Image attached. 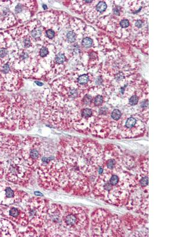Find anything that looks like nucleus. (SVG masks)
Listing matches in <instances>:
<instances>
[{
  "label": "nucleus",
  "instance_id": "1",
  "mask_svg": "<svg viewBox=\"0 0 177 237\" xmlns=\"http://www.w3.org/2000/svg\"><path fill=\"white\" fill-rule=\"evenodd\" d=\"M125 167L114 172L99 175L93 186L92 193L108 204L125 206L132 193L138 187L136 176Z\"/></svg>",
  "mask_w": 177,
  "mask_h": 237
},
{
  "label": "nucleus",
  "instance_id": "2",
  "mask_svg": "<svg viewBox=\"0 0 177 237\" xmlns=\"http://www.w3.org/2000/svg\"><path fill=\"white\" fill-rule=\"evenodd\" d=\"M91 236L123 237L125 232L121 218L105 209H98L91 215Z\"/></svg>",
  "mask_w": 177,
  "mask_h": 237
},
{
  "label": "nucleus",
  "instance_id": "3",
  "mask_svg": "<svg viewBox=\"0 0 177 237\" xmlns=\"http://www.w3.org/2000/svg\"><path fill=\"white\" fill-rule=\"evenodd\" d=\"M63 224L69 237H85L87 235L90 219L83 207L71 206L65 209L63 216Z\"/></svg>",
  "mask_w": 177,
  "mask_h": 237
},
{
  "label": "nucleus",
  "instance_id": "4",
  "mask_svg": "<svg viewBox=\"0 0 177 237\" xmlns=\"http://www.w3.org/2000/svg\"><path fill=\"white\" fill-rule=\"evenodd\" d=\"M33 170L18 154L13 158L5 160L4 178L14 185L23 187L29 186Z\"/></svg>",
  "mask_w": 177,
  "mask_h": 237
},
{
  "label": "nucleus",
  "instance_id": "5",
  "mask_svg": "<svg viewBox=\"0 0 177 237\" xmlns=\"http://www.w3.org/2000/svg\"><path fill=\"white\" fill-rule=\"evenodd\" d=\"M46 145L47 142L36 137L27 136L22 139L19 154L34 172H35L40 159L44 152Z\"/></svg>",
  "mask_w": 177,
  "mask_h": 237
},
{
  "label": "nucleus",
  "instance_id": "6",
  "mask_svg": "<svg viewBox=\"0 0 177 237\" xmlns=\"http://www.w3.org/2000/svg\"><path fill=\"white\" fill-rule=\"evenodd\" d=\"M65 170L67 179L62 189L76 196H87L92 193V183L85 174L79 170L66 168Z\"/></svg>",
  "mask_w": 177,
  "mask_h": 237
},
{
  "label": "nucleus",
  "instance_id": "7",
  "mask_svg": "<svg viewBox=\"0 0 177 237\" xmlns=\"http://www.w3.org/2000/svg\"><path fill=\"white\" fill-rule=\"evenodd\" d=\"M65 209L59 204L52 203L48 206L46 219L41 231L44 236H66L63 224V216Z\"/></svg>",
  "mask_w": 177,
  "mask_h": 237
},
{
  "label": "nucleus",
  "instance_id": "8",
  "mask_svg": "<svg viewBox=\"0 0 177 237\" xmlns=\"http://www.w3.org/2000/svg\"><path fill=\"white\" fill-rule=\"evenodd\" d=\"M49 205L46 200L34 197L28 199L24 211L28 217L29 224L34 228H43Z\"/></svg>",
  "mask_w": 177,
  "mask_h": 237
},
{
  "label": "nucleus",
  "instance_id": "9",
  "mask_svg": "<svg viewBox=\"0 0 177 237\" xmlns=\"http://www.w3.org/2000/svg\"><path fill=\"white\" fill-rule=\"evenodd\" d=\"M103 159L102 165L103 173L117 171L123 167V154L119 147L106 144L103 147Z\"/></svg>",
  "mask_w": 177,
  "mask_h": 237
},
{
  "label": "nucleus",
  "instance_id": "10",
  "mask_svg": "<svg viewBox=\"0 0 177 237\" xmlns=\"http://www.w3.org/2000/svg\"><path fill=\"white\" fill-rule=\"evenodd\" d=\"M28 194L7 181H0V207L14 205L28 199Z\"/></svg>",
  "mask_w": 177,
  "mask_h": 237
},
{
  "label": "nucleus",
  "instance_id": "11",
  "mask_svg": "<svg viewBox=\"0 0 177 237\" xmlns=\"http://www.w3.org/2000/svg\"><path fill=\"white\" fill-rule=\"evenodd\" d=\"M22 140L18 136L0 132V157L13 158L21 148Z\"/></svg>",
  "mask_w": 177,
  "mask_h": 237
},
{
  "label": "nucleus",
  "instance_id": "12",
  "mask_svg": "<svg viewBox=\"0 0 177 237\" xmlns=\"http://www.w3.org/2000/svg\"><path fill=\"white\" fill-rule=\"evenodd\" d=\"M1 213L5 218L23 227H26L29 224L24 209H23L14 205L2 208Z\"/></svg>",
  "mask_w": 177,
  "mask_h": 237
},
{
  "label": "nucleus",
  "instance_id": "13",
  "mask_svg": "<svg viewBox=\"0 0 177 237\" xmlns=\"http://www.w3.org/2000/svg\"><path fill=\"white\" fill-rule=\"evenodd\" d=\"M11 1H0V29L10 28L18 22L11 9Z\"/></svg>",
  "mask_w": 177,
  "mask_h": 237
},
{
  "label": "nucleus",
  "instance_id": "14",
  "mask_svg": "<svg viewBox=\"0 0 177 237\" xmlns=\"http://www.w3.org/2000/svg\"><path fill=\"white\" fill-rule=\"evenodd\" d=\"M122 225L128 231L135 232V231L138 229L140 227H144L146 225V221L142 218L135 217L130 214H126L121 218ZM133 234L132 235V236Z\"/></svg>",
  "mask_w": 177,
  "mask_h": 237
},
{
  "label": "nucleus",
  "instance_id": "15",
  "mask_svg": "<svg viewBox=\"0 0 177 237\" xmlns=\"http://www.w3.org/2000/svg\"><path fill=\"white\" fill-rule=\"evenodd\" d=\"M1 222L2 223V233H8V236L17 235L16 234L17 232L13 228V227L10 222L7 219H1Z\"/></svg>",
  "mask_w": 177,
  "mask_h": 237
},
{
  "label": "nucleus",
  "instance_id": "16",
  "mask_svg": "<svg viewBox=\"0 0 177 237\" xmlns=\"http://www.w3.org/2000/svg\"><path fill=\"white\" fill-rule=\"evenodd\" d=\"M65 62H66V56L65 55V54L63 52H58L54 57V62L52 63V65H61L64 64Z\"/></svg>",
  "mask_w": 177,
  "mask_h": 237
},
{
  "label": "nucleus",
  "instance_id": "17",
  "mask_svg": "<svg viewBox=\"0 0 177 237\" xmlns=\"http://www.w3.org/2000/svg\"><path fill=\"white\" fill-rule=\"evenodd\" d=\"M122 112L120 110V109H115L113 110H112L111 113H110V119L112 120H110V123L111 122H116L117 121H119L121 118L122 116Z\"/></svg>",
  "mask_w": 177,
  "mask_h": 237
},
{
  "label": "nucleus",
  "instance_id": "18",
  "mask_svg": "<svg viewBox=\"0 0 177 237\" xmlns=\"http://www.w3.org/2000/svg\"><path fill=\"white\" fill-rule=\"evenodd\" d=\"M105 103V98L101 94L96 95L93 98V106L95 107H97L99 109L100 107L102 106L103 103Z\"/></svg>",
  "mask_w": 177,
  "mask_h": 237
},
{
  "label": "nucleus",
  "instance_id": "19",
  "mask_svg": "<svg viewBox=\"0 0 177 237\" xmlns=\"http://www.w3.org/2000/svg\"><path fill=\"white\" fill-rule=\"evenodd\" d=\"M66 39L69 43H74L76 40V34L73 30L67 32L66 35Z\"/></svg>",
  "mask_w": 177,
  "mask_h": 237
},
{
  "label": "nucleus",
  "instance_id": "20",
  "mask_svg": "<svg viewBox=\"0 0 177 237\" xmlns=\"http://www.w3.org/2000/svg\"><path fill=\"white\" fill-rule=\"evenodd\" d=\"M139 102V97L137 94H133L131 95L128 100V104L131 106H135L138 104Z\"/></svg>",
  "mask_w": 177,
  "mask_h": 237
},
{
  "label": "nucleus",
  "instance_id": "21",
  "mask_svg": "<svg viewBox=\"0 0 177 237\" xmlns=\"http://www.w3.org/2000/svg\"><path fill=\"white\" fill-rule=\"evenodd\" d=\"M93 43V40L92 38L89 37L84 38L82 41V45L85 48H90L92 47Z\"/></svg>",
  "mask_w": 177,
  "mask_h": 237
},
{
  "label": "nucleus",
  "instance_id": "22",
  "mask_svg": "<svg viewBox=\"0 0 177 237\" xmlns=\"http://www.w3.org/2000/svg\"><path fill=\"white\" fill-rule=\"evenodd\" d=\"M89 81V76L86 74H83L80 75L77 78V82L80 85H85Z\"/></svg>",
  "mask_w": 177,
  "mask_h": 237
},
{
  "label": "nucleus",
  "instance_id": "23",
  "mask_svg": "<svg viewBox=\"0 0 177 237\" xmlns=\"http://www.w3.org/2000/svg\"><path fill=\"white\" fill-rule=\"evenodd\" d=\"M96 10H97V11L98 12L102 13L104 12L106 10V8H107V4L104 1H100L96 5Z\"/></svg>",
  "mask_w": 177,
  "mask_h": 237
},
{
  "label": "nucleus",
  "instance_id": "24",
  "mask_svg": "<svg viewBox=\"0 0 177 237\" xmlns=\"http://www.w3.org/2000/svg\"><path fill=\"white\" fill-rule=\"evenodd\" d=\"M45 35L47 39L50 40L53 39L56 36V32L52 28H49L46 30Z\"/></svg>",
  "mask_w": 177,
  "mask_h": 237
},
{
  "label": "nucleus",
  "instance_id": "25",
  "mask_svg": "<svg viewBox=\"0 0 177 237\" xmlns=\"http://www.w3.org/2000/svg\"><path fill=\"white\" fill-rule=\"evenodd\" d=\"M5 170V160L0 157V179H2L4 177Z\"/></svg>",
  "mask_w": 177,
  "mask_h": 237
},
{
  "label": "nucleus",
  "instance_id": "26",
  "mask_svg": "<svg viewBox=\"0 0 177 237\" xmlns=\"http://www.w3.org/2000/svg\"><path fill=\"white\" fill-rule=\"evenodd\" d=\"M129 24H130V23H129V20H128V19H123V20H122L120 22L119 24H120V26H121V27L122 28L125 29V28H127L128 27H129Z\"/></svg>",
  "mask_w": 177,
  "mask_h": 237
},
{
  "label": "nucleus",
  "instance_id": "27",
  "mask_svg": "<svg viewBox=\"0 0 177 237\" xmlns=\"http://www.w3.org/2000/svg\"><path fill=\"white\" fill-rule=\"evenodd\" d=\"M135 26H136L138 29H140V28H141V27H143V26H144V22H143V20H142L141 19H138V20L135 22Z\"/></svg>",
  "mask_w": 177,
  "mask_h": 237
},
{
  "label": "nucleus",
  "instance_id": "28",
  "mask_svg": "<svg viewBox=\"0 0 177 237\" xmlns=\"http://www.w3.org/2000/svg\"><path fill=\"white\" fill-rule=\"evenodd\" d=\"M114 13L116 16H119L120 14L119 7H116L115 8H114Z\"/></svg>",
  "mask_w": 177,
  "mask_h": 237
},
{
  "label": "nucleus",
  "instance_id": "29",
  "mask_svg": "<svg viewBox=\"0 0 177 237\" xmlns=\"http://www.w3.org/2000/svg\"><path fill=\"white\" fill-rule=\"evenodd\" d=\"M34 82H35L38 86H40V87L43 86L44 85V84H43V82H40V81H35Z\"/></svg>",
  "mask_w": 177,
  "mask_h": 237
},
{
  "label": "nucleus",
  "instance_id": "30",
  "mask_svg": "<svg viewBox=\"0 0 177 237\" xmlns=\"http://www.w3.org/2000/svg\"><path fill=\"white\" fill-rule=\"evenodd\" d=\"M42 7H43V9H44V10H47V8H48V7H47V6L46 4H43V5L42 6Z\"/></svg>",
  "mask_w": 177,
  "mask_h": 237
},
{
  "label": "nucleus",
  "instance_id": "31",
  "mask_svg": "<svg viewBox=\"0 0 177 237\" xmlns=\"http://www.w3.org/2000/svg\"><path fill=\"white\" fill-rule=\"evenodd\" d=\"M1 207H0V213H1Z\"/></svg>",
  "mask_w": 177,
  "mask_h": 237
}]
</instances>
